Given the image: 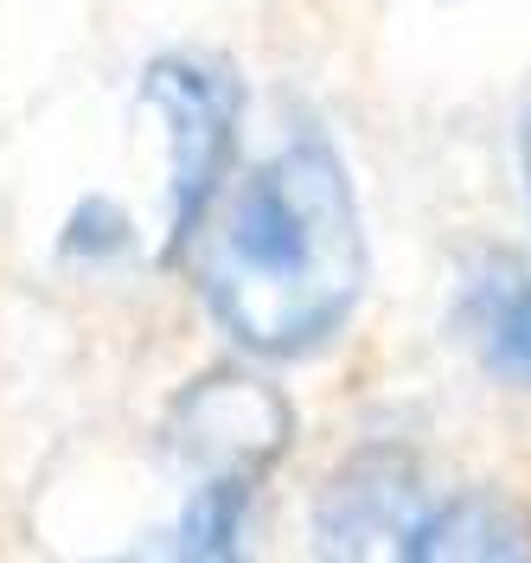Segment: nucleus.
<instances>
[{
    "label": "nucleus",
    "instance_id": "nucleus-7",
    "mask_svg": "<svg viewBox=\"0 0 531 563\" xmlns=\"http://www.w3.org/2000/svg\"><path fill=\"white\" fill-rule=\"evenodd\" d=\"M250 506H256L250 481H192L174 519V551L179 558H206V563L237 558L250 531Z\"/></svg>",
    "mask_w": 531,
    "mask_h": 563
},
{
    "label": "nucleus",
    "instance_id": "nucleus-8",
    "mask_svg": "<svg viewBox=\"0 0 531 563\" xmlns=\"http://www.w3.org/2000/svg\"><path fill=\"white\" fill-rule=\"evenodd\" d=\"M135 244H142V238H135V218L115 206V199H103V192L77 199L71 218H65V231H58V256H65V263H84V269L122 263Z\"/></svg>",
    "mask_w": 531,
    "mask_h": 563
},
{
    "label": "nucleus",
    "instance_id": "nucleus-4",
    "mask_svg": "<svg viewBox=\"0 0 531 563\" xmlns=\"http://www.w3.org/2000/svg\"><path fill=\"white\" fill-rule=\"evenodd\" d=\"M429 499V481L417 455L403 449H358L333 481L320 493V512H314V531L327 551L340 558H365V551H390L403 544L410 519L423 512Z\"/></svg>",
    "mask_w": 531,
    "mask_h": 563
},
{
    "label": "nucleus",
    "instance_id": "nucleus-1",
    "mask_svg": "<svg viewBox=\"0 0 531 563\" xmlns=\"http://www.w3.org/2000/svg\"><path fill=\"white\" fill-rule=\"evenodd\" d=\"M179 263L237 352L283 365L320 352L372 288V238L353 167L320 129L283 135L224 179Z\"/></svg>",
    "mask_w": 531,
    "mask_h": 563
},
{
    "label": "nucleus",
    "instance_id": "nucleus-9",
    "mask_svg": "<svg viewBox=\"0 0 531 563\" xmlns=\"http://www.w3.org/2000/svg\"><path fill=\"white\" fill-rule=\"evenodd\" d=\"M519 167H526V199H531V109H526V122H519Z\"/></svg>",
    "mask_w": 531,
    "mask_h": 563
},
{
    "label": "nucleus",
    "instance_id": "nucleus-6",
    "mask_svg": "<svg viewBox=\"0 0 531 563\" xmlns=\"http://www.w3.org/2000/svg\"><path fill=\"white\" fill-rule=\"evenodd\" d=\"M397 558L410 563H519L531 558V512L506 493L461 487L429 493L423 512L410 519Z\"/></svg>",
    "mask_w": 531,
    "mask_h": 563
},
{
    "label": "nucleus",
    "instance_id": "nucleus-5",
    "mask_svg": "<svg viewBox=\"0 0 531 563\" xmlns=\"http://www.w3.org/2000/svg\"><path fill=\"white\" fill-rule=\"evenodd\" d=\"M455 333L494 385L531 390V263L474 250L455 276Z\"/></svg>",
    "mask_w": 531,
    "mask_h": 563
},
{
    "label": "nucleus",
    "instance_id": "nucleus-2",
    "mask_svg": "<svg viewBox=\"0 0 531 563\" xmlns=\"http://www.w3.org/2000/svg\"><path fill=\"white\" fill-rule=\"evenodd\" d=\"M142 109L161 122L167 154V238L161 263H179L199 218L212 211L224 179L237 174L244 135V77L206 52H167L142 70Z\"/></svg>",
    "mask_w": 531,
    "mask_h": 563
},
{
    "label": "nucleus",
    "instance_id": "nucleus-3",
    "mask_svg": "<svg viewBox=\"0 0 531 563\" xmlns=\"http://www.w3.org/2000/svg\"><path fill=\"white\" fill-rule=\"evenodd\" d=\"M295 410L256 372H206L167 404L161 442L192 481H250L263 487L269 467L288 455Z\"/></svg>",
    "mask_w": 531,
    "mask_h": 563
}]
</instances>
